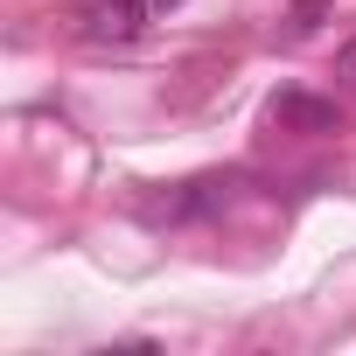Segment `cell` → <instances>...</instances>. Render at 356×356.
<instances>
[{"mask_svg": "<svg viewBox=\"0 0 356 356\" xmlns=\"http://www.w3.org/2000/svg\"><path fill=\"white\" fill-rule=\"evenodd\" d=\"M238 189H245V175H196V182H175V189H161V196H140L133 210H140V224H210V217H224L231 203H238Z\"/></svg>", "mask_w": 356, "mask_h": 356, "instance_id": "obj_1", "label": "cell"}, {"mask_svg": "<svg viewBox=\"0 0 356 356\" xmlns=\"http://www.w3.org/2000/svg\"><path fill=\"white\" fill-rule=\"evenodd\" d=\"M273 126H280V133H335V126H342V112H335V98L280 91V98H273Z\"/></svg>", "mask_w": 356, "mask_h": 356, "instance_id": "obj_2", "label": "cell"}, {"mask_svg": "<svg viewBox=\"0 0 356 356\" xmlns=\"http://www.w3.org/2000/svg\"><path fill=\"white\" fill-rule=\"evenodd\" d=\"M91 22L112 29V35L126 42V35H140V29L154 22V0H98V15H91Z\"/></svg>", "mask_w": 356, "mask_h": 356, "instance_id": "obj_3", "label": "cell"}, {"mask_svg": "<svg viewBox=\"0 0 356 356\" xmlns=\"http://www.w3.org/2000/svg\"><path fill=\"white\" fill-rule=\"evenodd\" d=\"M328 8H335V0H293V8L280 15V29H273V35L293 49V42H307V35L321 29V15H328Z\"/></svg>", "mask_w": 356, "mask_h": 356, "instance_id": "obj_4", "label": "cell"}, {"mask_svg": "<svg viewBox=\"0 0 356 356\" xmlns=\"http://www.w3.org/2000/svg\"><path fill=\"white\" fill-rule=\"evenodd\" d=\"M335 77H342V84H349V91H356V35H349V42H342V49H335Z\"/></svg>", "mask_w": 356, "mask_h": 356, "instance_id": "obj_5", "label": "cell"}, {"mask_svg": "<svg viewBox=\"0 0 356 356\" xmlns=\"http://www.w3.org/2000/svg\"><path fill=\"white\" fill-rule=\"evenodd\" d=\"M175 8H182V0H154V15H175Z\"/></svg>", "mask_w": 356, "mask_h": 356, "instance_id": "obj_6", "label": "cell"}]
</instances>
